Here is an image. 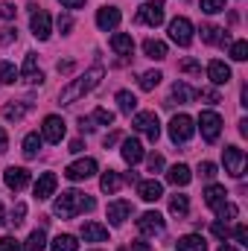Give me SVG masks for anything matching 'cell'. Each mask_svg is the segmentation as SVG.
<instances>
[{"instance_id":"cell-1","label":"cell","mask_w":248,"mask_h":251,"mask_svg":"<svg viewBox=\"0 0 248 251\" xmlns=\"http://www.w3.org/2000/svg\"><path fill=\"white\" fill-rule=\"evenodd\" d=\"M102 76H105V67H102V64H94L91 70H85L82 76H76V79H70V82L64 85L62 94H59V102H62V105H70V102L82 100L85 94H91V91L99 85Z\"/></svg>"},{"instance_id":"cell-2","label":"cell","mask_w":248,"mask_h":251,"mask_svg":"<svg viewBox=\"0 0 248 251\" xmlns=\"http://www.w3.org/2000/svg\"><path fill=\"white\" fill-rule=\"evenodd\" d=\"M94 207H97V201H94L91 196H85V193H79V190H67V193H62V196L56 199L53 213H56L59 219H73V216H79V213H85V210H94Z\"/></svg>"},{"instance_id":"cell-3","label":"cell","mask_w":248,"mask_h":251,"mask_svg":"<svg viewBox=\"0 0 248 251\" xmlns=\"http://www.w3.org/2000/svg\"><path fill=\"white\" fill-rule=\"evenodd\" d=\"M222 161H225V173L231 178H243V173H246V152L240 146H225L222 149Z\"/></svg>"},{"instance_id":"cell-4","label":"cell","mask_w":248,"mask_h":251,"mask_svg":"<svg viewBox=\"0 0 248 251\" xmlns=\"http://www.w3.org/2000/svg\"><path fill=\"white\" fill-rule=\"evenodd\" d=\"M131 128H137V131H143L152 143L161 137V123H158V114L155 111H140V114H134V120H131Z\"/></svg>"},{"instance_id":"cell-5","label":"cell","mask_w":248,"mask_h":251,"mask_svg":"<svg viewBox=\"0 0 248 251\" xmlns=\"http://www.w3.org/2000/svg\"><path fill=\"white\" fill-rule=\"evenodd\" d=\"M198 128H201V137H204L207 143H213V140H219V134H222V117H219L216 111H201V114H198Z\"/></svg>"},{"instance_id":"cell-6","label":"cell","mask_w":248,"mask_h":251,"mask_svg":"<svg viewBox=\"0 0 248 251\" xmlns=\"http://www.w3.org/2000/svg\"><path fill=\"white\" fill-rule=\"evenodd\" d=\"M193 131H196V126H193V117H187V114H175L170 120V137H173V143H187L193 137Z\"/></svg>"},{"instance_id":"cell-7","label":"cell","mask_w":248,"mask_h":251,"mask_svg":"<svg viewBox=\"0 0 248 251\" xmlns=\"http://www.w3.org/2000/svg\"><path fill=\"white\" fill-rule=\"evenodd\" d=\"M97 170H99V164H97L94 158H82V161H73V164L64 170V176H67L70 181H85V178L97 176Z\"/></svg>"},{"instance_id":"cell-8","label":"cell","mask_w":248,"mask_h":251,"mask_svg":"<svg viewBox=\"0 0 248 251\" xmlns=\"http://www.w3.org/2000/svg\"><path fill=\"white\" fill-rule=\"evenodd\" d=\"M137 21L146 26H158L164 24V0H149L137 9Z\"/></svg>"},{"instance_id":"cell-9","label":"cell","mask_w":248,"mask_h":251,"mask_svg":"<svg viewBox=\"0 0 248 251\" xmlns=\"http://www.w3.org/2000/svg\"><path fill=\"white\" fill-rule=\"evenodd\" d=\"M29 26H32V35L38 38V41H47L50 38V32H53V21H50V12H44L41 6L32 12V18H29Z\"/></svg>"},{"instance_id":"cell-10","label":"cell","mask_w":248,"mask_h":251,"mask_svg":"<svg viewBox=\"0 0 248 251\" xmlns=\"http://www.w3.org/2000/svg\"><path fill=\"white\" fill-rule=\"evenodd\" d=\"M64 131H67V123H64L59 114H50V117H44V128H41V140H47V143H62Z\"/></svg>"},{"instance_id":"cell-11","label":"cell","mask_w":248,"mask_h":251,"mask_svg":"<svg viewBox=\"0 0 248 251\" xmlns=\"http://www.w3.org/2000/svg\"><path fill=\"white\" fill-rule=\"evenodd\" d=\"M170 38H173L178 47H187V44L193 41V24H190V18H175V21H170Z\"/></svg>"},{"instance_id":"cell-12","label":"cell","mask_w":248,"mask_h":251,"mask_svg":"<svg viewBox=\"0 0 248 251\" xmlns=\"http://www.w3.org/2000/svg\"><path fill=\"white\" fill-rule=\"evenodd\" d=\"M137 231H140L143 237H155V234H161V231H164V216H161L158 210H146V213L137 219Z\"/></svg>"},{"instance_id":"cell-13","label":"cell","mask_w":248,"mask_h":251,"mask_svg":"<svg viewBox=\"0 0 248 251\" xmlns=\"http://www.w3.org/2000/svg\"><path fill=\"white\" fill-rule=\"evenodd\" d=\"M120 21H123V15H120V9H117V6H102V9L97 12V26H99L102 32L117 29V26H120Z\"/></svg>"},{"instance_id":"cell-14","label":"cell","mask_w":248,"mask_h":251,"mask_svg":"<svg viewBox=\"0 0 248 251\" xmlns=\"http://www.w3.org/2000/svg\"><path fill=\"white\" fill-rule=\"evenodd\" d=\"M18 73H21V79L29 82V85H41V82H44V73L38 70V56H35V53H26L24 67H21Z\"/></svg>"},{"instance_id":"cell-15","label":"cell","mask_w":248,"mask_h":251,"mask_svg":"<svg viewBox=\"0 0 248 251\" xmlns=\"http://www.w3.org/2000/svg\"><path fill=\"white\" fill-rule=\"evenodd\" d=\"M3 181H6V187L12 190V193H21V190L29 184V170H24V167H9V170L3 173Z\"/></svg>"},{"instance_id":"cell-16","label":"cell","mask_w":248,"mask_h":251,"mask_svg":"<svg viewBox=\"0 0 248 251\" xmlns=\"http://www.w3.org/2000/svg\"><path fill=\"white\" fill-rule=\"evenodd\" d=\"M56 187H59L56 173H44V176H38V181H35L32 193H35V199H38V201H44V199H50V196L56 193Z\"/></svg>"},{"instance_id":"cell-17","label":"cell","mask_w":248,"mask_h":251,"mask_svg":"<svg viewBox=\"0 0 248 251\" xmlns=\"http://www.w3.org/2000/svg\"><path fill=\"white\" fill-rule=\"evenodd\" d=\"M120 155H123V161L128 164V167L140 164V161H143V143H140L137 137H125V140H123V149H120Z\"/></svg>"},{"instance_id":"cell-18","label":"cell","mask_w":248,"mask_h":251,"mask_svg":"<svg viewBox=\"0 0 248 251\" xmlns=\"http://www.w3.org/2000/svg\"><path fill=\"white\" fill-rule=\"evenodd\" d=\"M207 76H210L213 85H228L231 82V67L225 62H219V59H213V62L207 64Z\"/></svg>"},{"instance_id":"cell-19","label":"cell","mask_w":248,"mask_h":251,"mask_svg":"<svg viewBox=\"0 0 248 251\" xmlns=\"http://www.w3.org/2000/svg\"><path fill=\"white\" fill-rule=\"evenodd\" d=\"M82 240L85 243H105L108 240V228L99 222H85L82 225Z\"/></svg>"},{"instance_id":"cell-20","label":"cell","mask_w":248,"mask_h":251,"mask_svg":"<svg viewBox=\"0 0 248 251\" xmlns=\"http://www.w3.org/2000/svg\"><path fill=\"white\" fill-rule=\"evenodd\" d=\"M131 210H134L131 201H123V199H120V201H111V204H108V219H111V225H123L125 219L131 216Z\"/></svg>"},{"instance_id":"cell-21","label":"cell","mask_w":248,"mask_h":251,"mask_svg":"<svg viewBox=\"0 0 248 251\" xmlns=\"http://www.w3.org/2000/svg\"><path fill=\"white\" fill-rule=\"evenodd\" d=\"M137 196H140L143 201H158V199L164 196V187H161V181H155V178L137 181Z\"/></svg>"},{"instance_id":"cell-22","label":"cell","mask_w":248,"mask_h":251,"mask_svg":"<svg viewBox=\"0 0 248 251\" xmlns=\"http://www.w3.org/2000/svg\"><path fill=\"white\" fill-rule=\"evenodd\" d=\"M167 181H170V184H175V187H187V184L193 181V173H190V167H187V164H175V167H170Z\"/></svg>"},{"instance_id":"cell-23","label":"cell","mask_w":248,"mask_h":251,"mask_svg":"<svg viewBox=\"0 0 248 251\" xmlns=\"http://www.w3.org/2000/svg\"><path fill=\"white\" fill-rule=\"evenodd\" d=\"M198 32H201V41L204 44H225L228 41V32L222 26H213V24H204Z\"/></svg>"},{"instance_id":"cell-24","label":"cell","mask_w":248,"mask_h":251,"mask_svg":"<svg viewBox=\"0 0 248 251\" xmlns=\"http://www.w3.org/2000/svg\"><path fill=\"white\" fill-rule=\"evenodd\" d=\"M111 50L120 53V56H131V53H134V41H131V35H125V32H114V35H111Z\"/></svg>"},{"instance_id":"cell-25","label":"cell","mask_w":248,"mask_h":251,"mask_svg":"<svg viewBox=\"0 0 248 251\" xmlns=\"http://www.w3.org/2000/svg\"><path fill=\"white\" fill-rule=\"evenodd\" d=\"M175 246H178V251H207V243H204L201 234H187Z\"/></svg>"},{"instance_id":"cell-26","label":"cell","mask_w":248,"mask_h":251,"mask_svg":"<svg viewBox=\"0 0 248 251\" xmlns=\"http://www.w3.org/2000/svg\"><path fill=\"white\" fill-rule=\"evenodd\" d=\"M143 53H146L149 59L161 62V59H167V44L158 41V38H146V41H143Z\"/></svg>"},{"instance_id":"cell-27","label":"cell","mask_w":248,"mask_h":251,"mask_svg":"<svg viewBox=\"0 0 248 251\" xmlns=\"http://www.w3.org/2000/svg\"><path fill=\"white\" fill-rule=\"evenodd\" d=\"M29 108H32L29 102H6V105H3V117L12 120V123H18V120H24V114H26Z\"/></svg>"},{"instance_id":"cell-28","label":"cell","mask_w":248,"mask_h":251,"mask_svg":"<svg viewBox=\"0 0 248 251\" xmlns=\"http://www.w3.org/2000/svg\"><path fill=\"white\" fill-rule=\"evenodd\" d=\"M225 196H228V193H225V187H222V184H210V187L204 190V204L216 210L219 204H225Z\"/></svg>"},{"instance_id":"cell-29","label":"cell","mask_w":248,"mask_h":251,"mask_svg":"<svg viewBox=\"0 0 248 251\" xmlns=\"http://www.w3.org/2000/svg\"><path fill=\"white\" fill-rule=\"evenodd\" d=\"M99 187L102 193H117V190L123 187V178H120V173H114V170H108V173H102V178H99Z\"/></svg>"},{"instance_id":"cell-30","label":"cell","mask_w":248,"mask_h":251,"mask_svg":"<svg viewBox=\"0 0 248 251\" xmlns=\"http://www.w3.org/2000/svg\"><path fill=\"white\" fill-rule=\"evenodd\" d=\"M41 134L38 131H29L26 137H24V158H35L38 155V149H41Z\"/></svg>"},{"instance_id":"cell-31","label":"cell","mask_w":248,"mask_h":251,"mask_svg":"<svg viewBox=\"0 0 248 251\" xmlns=\"http://www.w3.org/2000/svg\"><path fill=\"white\" fill-rule=\"evenodd\" d=\"M50 249L53 251H79V243H76L73 234H59V237L50 243Z\"/></svg>"},{"instance_id":"cell-32","label":"cell","mask_w":248,"mask_h":251,"mask_svg":"<svg viewBox=\"0 0 248 251\" xmlns=\"http://www.w3.org/2000/svg\"><path fill=\"white\" fill-rule=\"evenodd\" d=\"M187 210H190V199L181 196V193H175V196L170 199V213H173V216H187Z\"/></svg>"},{"instance_id":"cell-33","label":"cell","mask_w":248,"mask_h":251,"mask_svg":"<svg viewBox=\"0 0 248 251\" xmlns=\"http://www.w3.org/2000/svg\"><path fill=\"white\" fill-rule=\"evenodd\" d=\"M117 105H120L123 114H131V111L137 108V97H134L131 91H117Z\"/></svg>"},{"instance_id":"cell-34","label":"cell","mask_w":248,"mask_h":251,"mask_svg":"<svg viewBox=\"0 0 248 251\" xmlns=\"http://www.w3.org/2000/svg\"><path fill=\"white\" fill-rule=\"evenodd\" d=\"M161 79H164L161 70H146V73L140 76V88H143V91H155V88L161 85Z\"/></svg>"},{"instance_id":"cell-35","label":"cell","mask_w":248,"mask_h":251,"mask_svg":"<svg viewBox=\"0 0 248 251\" xmlns=\"http://www.w3.org/2000/svg\"><path fill=\"white\" fill-rule=\"evenodd\" d=\"M173 100H178V102L196 100V88H190V85H184V82H175V85H173Z\"/></svg>"},{"instance_id":"cell-36","label":"cell","mask_w":248,"mask_h":251,"mask_svg":"<svg viewBox=\"0 0 248 251\" xmlns=\"http://www.w3.org/2000/svg\"><path fill=\"white\" fill-rule=\"evenodd\" d=\"M44 246H47V237H44V231L38 228V231H32V234L26 237V246H24V251H44Z\"/></svg>"},{"instance_id":"cell-37","label":"cell","mask_w":248,"mask_h":251,"mask_svg":"<svg viewBox=\"0 0 248 251\" xmlns=\"http://www.w3.org/2000/svg\"><path fill=\"white\" fill-rule=\"evenodd\" d=\"M18 79H21V73H18V67H15V64L0 62V82H3V85H15Z\"/></svg>"},{"instance_id":"cell-38","label":"cell","mask_w":248,"mask_h":251,"mask_svg":"<svg viewBox=\"0 0 248 251\" xmlns=\"http://www.w3.org/2000/svg\"><path fill=\"white\" fill-rule=\"evenodd\" d=\"M237 213H240V207H237V204H231V201H225V204H219V207H216V216H219L222 222L237 219Z\"/></svg>"},{"instance_id":"cell-39","label":"cell","mask_w":248,"mask_h":251,"mask_svg":"<svg viewBox=\"0 0 248 251\" xmlns=\"http://www.w3.org/2000/svg\"><path fill=\"white\" fill-rule=\"evenodd\" d=\"M231 59H234V62H246V59H248V41L240 38V41H234V44H231Z\"/></svg>"},{"instance_id":"cell-40","label":"cell","mask_w":248,"mask_h":251,"mask_svg":"<svg viewBox=\"0 0 248 251\" xmlns=\"http://www.w3.org/2000/svg\"><path fill=\"white\" fill-rule=\"evenodd\" d=\"M210 231H213L216 240H228V237H231V228H228V222H222V219H216V222L210 225Z\"/></svg>"},{"instance_id":"cell-41","label":"cell","mask_w":248,"mask_h":251,"mask_svg":"<svg viewBox=\"0 0 248 251\" xmlns=\"http://www.w3.org/2000/svg\"><path fill=\"white\" fill-rule=\"evenodd\" d=\"M198 3H201V12H207V15L225 12V0H198Z\"/></svg>"},{"instance_id":"cell-42","label":"cell","mask_w":248,"mask_h":251,"mask_svg":"<svg viewBox=\"0 0 248 251\" xmlns=\"http://www.w3.org/2000/svg\"><path fill=\"white\" fill-rule=\"evenodd\" d=\"M24 216H26V204H24V201H18V204L12 207V219H9V225H15V228H18V225L24 222Z\"/></svg>"},{"instance_id":"cell-43","label":"cell","mask_w":248,"mask_h":251,"mask_svg":"<svg viewBox=\"0 0 248 251\" xmlns=\"http://www.w3.org/2000/svg\"><path fill=\"white\" fill-rule=\"evenodd\" d=\"M91 120H97V123H102V126H111L114 123V111H108V108H97Z\"/></svg>"},{"instance_id":"cell-44","label":"cell","mask_w":248,"mask_h":251,"mask_svg":"<svg viewBox=\"0 0 248 251\" xmlns=\"http://www.w3.org/2000/svg\"><path fill=\"white\" fill-rule=\"evenodd\" d=\"M146 164H149V173H161V170H164V155L152 152V155L146 158Z\"/></svg>"},{"instance_id":"cell-45","label":"cell","mask_w":248,"mask_h":251,"mask_svg":"<svg viewBox=\"0 0 248 251\" xmlns=\"http://www.w3.org/2000/svg\"><path fill=\"white\" fill-rule=\"evenodd\" d=\"M198 176H201V178H207V181H213V178H216V164H210V161L198 164Z\"/></svg>"},{"instance_id":"cell-46","label":"cell","mask_w":248,"mask_h":251,"mask_svg":"<svg viewBox=\"0 0 248 251\" xmlns=\"http://www.w3.org/2000/svg\"><path fill=\"white\" fill-rule=\"evenodd\" d=\"M12 41H18V29H12V26H3V29H0V44H3V47H9Z\"/></svg>"},{"instance_id":"cell-47","label":"cell","mask_w":248,"mask_h":251,"mask_svg":"<svg viewBox=\"0 0 248 251\" xmlns=\"http://www.w3.org/2000/svg\"><path fill=\"white\" fill-rule=\"evenodd\" d=\"M178 70L181 73H201V64L196 62V59H184V62L178 64Z\"/></svg>"},{"instance_id":"cell-48","label":"cell","mask_w":248,"mask_h":251,"mask_svg":"<svg viewBox=\"0 0 248 251\" xmlns=\"http://www.w3.org/2000/svg\"><path fill=\"white\" fill-rule=\"evenodd\" d=\"M0 251H21L15 237H0Z\"/></svg>"},{"instance_id":"cell-49","label":"cell","mask_w":248,"mask_h":251,"mask_svg":"<svg viewBox=\"0 0 248 251\" xmlns=\"http://www.w3.org/2000/svg\"><path fill=\"white\" fill-rule=\"evenodd\" d=\"M234 240H237L240 246H248V228L246 225H237V228H234Z\"/></svg>"},{"instance_id":"cell-50","label":"cell","mask_w":248,"mask_h":251,"mask_svg":"<svg viewBox=\"0 0 248 251\" xmlns=\"http://www.w3.org/2000/svg\"><path fill=\"white\" fill-rule=\"evenodd\" d=\"M15 12H18V9H15L12 3H3V6H0V18H3V21H12Z\"/></svg>"},{"instance_id":"cell-51","label":"cell","mask_w":248,"mask_h":251,"mask_svg":"<svg viewBox=\"0 0 248 251\" xmlns=\"http://www.w3.org/2000/svg\"><path fill=\"white\" fill-rule=\"evenodd\" d=\"M59 29H62L64 35L73 29V18H70V15H59Z\"/></svg>"},{"instance_id":"cell-52","label":"cell","mask_w":248,"mask_h":251,"mask_svg":"<svg viewBox=\"0 0 248 251\" xmlns=\"http://www.w3.org/2000/svg\"><path fill=\"white\" fill-rule=\"evenodd\" d=\"M120 251H149V243H131V246H123Z\"/></svg>"},{"instance_id":"cell-53","label":"cell","mask_w":248,"mask_h":251,"mask_svg":"<svg viewBox=\"0 0 248 251\" xmlns=\"http://www.w3.org/2000/svg\"><path fill=\"white\" fill-rule=\"evenodd\" d=\"M85 3H88V0H62V6H64V9H82Z\"/></svg>"},{"instance_id":"cell-54","label":"cell","mask_w":248,"mask_h":251,"mask_svg":"<svg viewBox=\"0 0 248 251\" xmlns=\"http://www.w3.org/2000/svg\"><path fill=\"white\" fill-rule=\"evenodd\" d=\"M79 128L82 131H94V120L91 117H79Z\"/></svg>"},{"instance_id":"cell-55","label":"cell","mask_w":248,"mask_h":251,"mask_svg":"<svg viewBox=\"0 0 248 251\" xmlns=\"http://www.w3.org/2000/svg\"><path fill=\"white\" fill-rule=\"evenodd\" d=\"M114 143H120V134H117V131H111V134H105V149H111Z\"/></svg>"},{"instance_id":"cell-56","label":"cell","mask_w":248,"mask_h":251,"mask_svg":"<svg viewBox=\"0 0 248 251\" xmlns=\"http://www.w3.org/2000/svg\"><path fill=\"white\" fill-rule=\"evenodd\" d=\"M9 149V137H6V131H3V126H0V155Z\"/></svg>"},{"instance_id":"cell-57","label":"cell","mask_w":248,"mask_h":251,"mask_svg":"<svg viewBox=\"0 0 248 251\" xmlns=\"http://www.w3.org/2000/svg\"><path fill=\"white\" fill-rule=\"evenodd\" d=\"M56 70H59V73H70V70H73V62H59Z\"/></svg>"},{"instance_id":"cell-58","label":"cell","mask_w":248,"mask_h":251,"mask_svg":"<svg viewBox=\"0 0 248 251\" xmlns=\"http://www.w3.org/2000/svg\"><path fill=\"white\" fill-rule=\"evenodd\" d=\"M70 152H82V140H70Z\"/></svg>"},{"instance_id":"cell-59","label":"cell","mask_w":248,"mask_h":251,"mask_svg":"<svg viewBox=\"0 0 248 251\" xmlns=\"http://www.w3.org/2000/svg\"><path fill=\"white\" fill-rule=\"evenodd\" d=\"M240 134H243V137H248V120H240Z\"/></svg>"},{"instance_id":"cell-60","label":"cell","mask_w":248,"mask_h":251,"mask_svg":"<svg viewBox=\"0 0 248 251\" xmlns=\"http://www.w3.org/2000/svg\"><path fill=\"white\" fill-rule=\"evenodd\" d=\"M6 222V213H3V204H0V225Z\"/></svg>"},{"instance_id":"cell-61","label":"cell","mask_w":248,"mask_h":251,"mask_svg":"<svg viewBox=\"0 0 248 251\" xmlns=\"http://www.w3.org/2000/svg\"><path fill=\"white\" fill-rule=\"evenodd\" d=\"M219 251H240V249H234V246H222Z\"/></svg>"}]
</instances>
